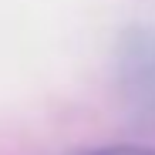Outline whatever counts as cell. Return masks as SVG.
<instances>
[{
	"label": "cell",
	"mask_w": 155,
	"mask_h": 155,
	"mask_svg": "<svg viewBox=\"0 0 155 155\" xmlns=\"http://www.w3.org/2000/svg\"><path fill=\"white\" fill-rule=\"evenodd\" d=\"M118 54L121 88L128 101L138 108V115H155V31L132 27L121 37Z\"/></svg>",
	"instance_id": "1"
},
{
	"label": "cell",
	"mask_w": 155,
	"mask_h": 155,
	"mask_svg": "<svg viewBox=\"0 0 155 155\" xmlns=\"http://www.w3.org/2000/svg\"><path fill=\"white\" fill-rule=\"evenodd\" d=\"M74 155H155V145H101V148H84V152H74Z\"/></svg>",
	"instance_id": "2"
}]
</instances>
